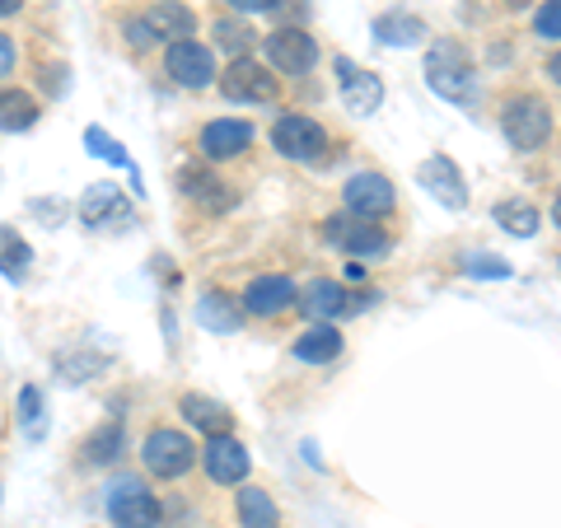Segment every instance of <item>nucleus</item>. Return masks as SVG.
Instances as JSON below:
<instances>
[{"mask_svg":"<svg viewBox=\"0 0 561 528\" xmlns=\"http://www.w3.org/2000/svg\"><path fill=\"white\" fill-rule=\"evenodd\" d=\"M426 80H431V90L440 99H449V103H472V99H478L472 57H468V47L454 43V38L431 43V51H426Z\"/></svg>","mask_w":561,"mask_h":528,"instance_id":"1","label":"nucleus"},{"mask_svg":"<svg viewBox=\"0 0 561 528\" xmlns=\"http://www.w3.org/2000/svg\"><path fill=\"white\" fill-rule=\"evenodd\" d=\"M501 131L505 140H511L515 150H538L542 140L552 136V108L542 103L538 94H515V99H505V108H501Z\"/></svg>","mask_w":561,"mask_h":528,"instance_id":"2","label":"nucleus"},{"mask_svg":"<svg viewBox=\"0 0 561 528\" xmlns=\"http://www.w3.org/2000/svg\"><path fill=\"white\" fill-rule=\"evenodd\" d=\"M108 519L117 528H160L164 509L146 491V482H140V478H117L108 486Z\"/></svg>","mask_w":561,"mask_h":528,"instance_id":"3","label":"nucleus"},{"mask_svg":"<svg viewBox=\"0 0 561 528\" xmlns=\"http://www.w3.org/2000/svg\"><path fill=\"white\" fill-rule=\"evenodd\" d=\"M140 463H146V472H154V478L173 482V478H183V472L197 463V449H192V439L183 431L160 426V431L146 435V445H140Z\"/></svg>","mask_w":561,"mask_h":528,"instance_id":"4","label":"nucleus"},{"mask_svg":"<svg viewBox=\"0 0 561 528\" xmlns=\"http://www.w3.org/2000/svg\"><path fill=\"white\" fill-rule=\"evenodd\" d=\"M272 146L286 154V160L309 164V160H319V154L328 150V131L305 113H280L276 127H272Z\"/></svg>","mask_w":561,"mask_h":528,"instance_id":"5","label":"nucleus"},{"mask_svg":"<svg viewBox=\"0 0 561 528\" xmlns=\"http://www.w3.org/2000/svg\"><path fill=\"white\" fill-rule=\"evenodd\" d=\"M220 94L230 103H272L280 94V80L272 76L267 66H257L249 57L230 61V70L220 76Z\"/></svg>","mask_w":561,"mask_h":528,"instance_id":"6","label":"nucleus"},{"mask_svg":"<svg viewBox=\"0 0 561 528\" xmlns=\"http://www.w3.org/2000/svg\"><path fill=\"white\" fill-rule=\"evenodd\" d=\"M323 239L332 243V249H342V253H351V257H379L383 249H389V234L379 230V225H370V220H356V216H332L328 225H323Z\"/></svg>","mask_w":561,"mask_h":528,"instance_id":"7","label":"nucleus"},{"mask_svg":"<svg viewBox=\"0 0 561 528\" xmlns=\"http://www.w3.org/2000/svg\"><path fill=\"white\" fill-rule=\"evenodd\" d=\"M164 70L183 84V90H206V84L216 80V57H210L206 43L179 38V43H169V51H164Z\"/></svg>","mask_w":561,"mask_h":528,"instance_id":"8","label":"nucleus"},{"mask_svg":"<svg viewBox=\"0 0 561 528\" xmlns=\"http://www.w3.org/2000/svg\"><path fill=\"white\" fill-rule=\"evenodd\" d=\"M262 47H267V61L280 76H309L313 61H319V43L305 28H276Z\"/></svg>","mask_w":561,"mask_h":528,"instance_id":"9","label":"nucleus"},{"mask_svg":"<svg viewBox=\"0 0 561 528\" xmlns=\"http://www.w3.org/2000/svg\"><path fill=\"white\" fill-rule=\"evenodd\" d=\"M342 197H346V216H356V220H379L398 206V192L383 173H356Z\"/></svg>","mask_w":561,"mask_h":528,"instance_id":"10","label":"nucleus"},{"mask_svg":"<svg viewBox=\"0 0 561 528\" xmlns=\"http://www.w3.org/2000/svg\"><path fill=\"white\" fill-rule=\"evenodd\" d=\"M202 463H206V478L220 482V486H234L249 478V449H243V439L234 435H206V449H202Z\"/></svg>","mask_w":561,"mask_h":528,"instance_id":"11","label":"nucleus"},{"mask_svg":"<svg viewBox=\"0 0 561 528\" xmlns=\"http://www.w3.org/2000/svg\"><path fill=\"white\" fill-rule=\"evenodd\" d=\"M416 183L426 187L440 206H449V210L468 206V183H463V173H459V164H454L449 154H431V160L416 169Z\"/></svg>","mask_w":561,"mask_h":528,"instance_id":"12","label":"nucleus"},{"mask_svg":"<svg viewBox=\"0 0 561 528\" xmlns=\"http://www.w3.org/2000/svg\"><path fill=\"white\" fill-rule=\"evenodd\" d=\"M197 146H202L206 160H239V154L253 146V122H243V117H216V122H206V127H202Z\"/></svg>","mask_w":561,"mask_h":528,"instance_id":"13","label":"nucleus"},{"mask_svg":"<svg viewBox=\"0 0 561 528\" xmlns=\"http://www.w3.org/2000/svg\"><path fill=\"white\" fill-rule=\"evenodd\" d=\"M295 280L290 276H257L249 290H243V313H253V319H276V313L295 309Z\"/></svg>","mask_w":561,"mask_h":528,"instance_id":"14","label":"nucleus"},{"mask_svg":"<svg viewBox=\"0 0 561 528\" xmlns=\"http://www.w3.org/2000/svg\"><path fill=\"white\" fill-rule=\"evenodd\" d=\"M337 70L346 76V90H342V103L351 117H375L379 103H383V80L375 70H351V61H337Z\"/></svg>","mask_w":561,"mask_h":528,"instance_id":"15","label":"nucleus"},{"mask_svg":"<svg viewBox=\"0 0 561 528\" xmlns=\"http://www.w3.org/2000/svg\"><path fill=\"white\" fill-rule=\"evenodd\" d=\"M80 216L90 230H108V225H122L131 216V206L122 202V192L113 183H94L90 192H84V202H80Z\"/></svg>","mask_w":561,"mask_h":528,"instance_id":"16","label":"nucleus"},{"mask_svg":"<svg viewBox=\"0 0 561 528\" xmlns=\"http://www.w3.org/2000/svg\"><path fill=\"white\" fill-rule=\"evenodd\" d=\"M295 305L305 309L309 323H328V319H337V313H346V290L337 280H313L305 295H295Z\"/></svg>","mask_w":561,"mask_h":528,"instance_id":"17","label":"nucleus"},{"mask_svg":"<svg viewBox=\"0 0 561 528\" xmlns=\"http://www.w3.org/2000/svg\"><path fill=\"white\" fill-rule=\"evenodd\" d=\"M179 412H183V416H187L197 431H206V435H230V426H234L230 408H220L216 398H202V393H183Z\"/></svg>","mask_w":561,"mask_h":528,"instance_id":"18","label":"nucleus"},{"mask_svg":"<svg viewBox=\"0 0 561 528\" xmlns=\"http://www.w3.org/2000/svg\"><path fill=\"white\" fill-rule=\"evenodd\" d=\"M197 319H202V328H210V332H239V328H243V305H239L234 295H225V290H206Z\"/></svg>","mask_w":561,"mask_h":528,"instance_id":"19","label":"nucleus"},{"mask_svg":"<svg viewBox=\"0 0 561 528\" xmlns=\"http://www.w3.org/2000/svg\"><path fill=\"white\" fill-rule=\"evenodd\" d=\"M295 356H300L305 365H328L342 356V332L328 328V323H313L300 342H295Z\"/></svg>","mask_w":561,"mask_h":528,"instance_id":"20","label":"nucleus"},{"mask_svg":"<svg viewBox=\"0 0 561 528\" xmlns=\"http://www.w3.org/2000/svg\"><path fill=\"white\" fill-rule=\"evenodd\" d=\"M146 24H150V33L160 43H179V38H192V28H197V14L183 10V5H154Z\"/></svg>","mask_w":561,"mask_h":528,"instance_id":"21","label":"nucleus"},{"mask_svg":"<svg viewBox=\"0 0 561 528\" xmlns=\"http://www.w3.org/2000/svg\"><path fill=\"white\" fill-rule=\"evenodd\" d=\"M239 524L243 528H280V509L262 486H243L239 491Z\"/></svg>","mask_w":561,"mask_h":528,"instance_id":"22","label":"nucleus"},{"mask_svg":"<svg viewBox=\"0 0 561 528\" xmlns=\"http://www.w3.org/2000/svg\"><path fill=\"white\" fill-rule=\"evenodd\" d=\"M38 122V103L24 90H0V131H28Z\"/></svg>","mask_w":561,"mask_h":528,"instance_id":"23","label":"nucleus"},{"mask_svg":"<svg viewBox=\"0 0 561 528\" xmlns=\"http://www.w3.org/2000/svg\"><path fill=\"white\" fill-rule=\"evenodd\" d=\"M375 38L389 47H412L426 43V24L412 20V14H383V20H375Z\"/></svg>","mask_w":561,"mask_h":528,"instance_id":"24","label":"nucleus"},{"mask_svg":"<svg viewBox=\"0 0 561 528\" xmlns=\"http://www.w3.org/2000/svg\"><path fill=\"white\" fill-rule=\"evenodd\" d=\"M179 192L187 202H220V192H230L216 173H206V164H187L179 169Z\"/></svg>","mask_w":561,"mask_h":528,"instance_id":"25","label":"nucleus"},{"mask_svg":"<svg viewBox=\"0 0 561 528\" xmlns=\"http://www.w3.org/2000/svg\"><path fill=\"white\" fill-rule=\"evenodd\" d=\"M496 225H505L515 239H534L542 220H538V210L529 202H501L496 206Z\"/></svg>","mask_w":561,"mask_h":528,"instance_id":"26","label":"nucleus"},{"mask_svg":"<svg viewBox=\"0 0 561 528\" xmlns=\"http://www.w3.org/2000/svg\"><path fill=\"white\" fill-rule=\"evenodd\" d=\"M28 262H33L28 243L14 234V230H0V272H5L10 280H20V276L28 272Z\"/></svg>","mask_w":561,"mask_h":528,"instance_id":"27","label":"nucleus"},{"mask_svg":"<svg viewBox=\"0 0 561 528\" xmlns=\"http://www.w3.org/2000/svg\"><path fill=\"white\" fill-rule=\"evenodd\" d=\"M122 445H127V435H122L117 421H108L103 431L90 435V445H84V459H90V463H113L117 454H122Z\"/></svg>","mask_w":561,"mask_h":528,"instance_id":"28","label":"nucleus"},{"mask_svg":"<svg viewBox=\"0 0 561 528\" xmlns=\"http://www.w3.org/2000/svg\"><path fill=\"white\" fill-rule=\"evenodd\" d=\"M216 43L225 51H234V61H239V57H249V47L257 43V33L249 24H239V20H220L216 24Z\"/></svg>","mask_w":561,"mask_h":528,"instance_id":"29","label":"nucleus"},{"mask_svg":"<svg viewBox=\"0 0 561 528\" xmlns=\"http://www.w3.org/2000/svg\"><path fill=\"white\" fill-rule=\"evenodd\" d=\"M463 272L478 276V280H505V276H511V262H505V257H491V253H468V257H463Z\"/></svg>","mask_w":561,"mask_h":528,"instance_id":"30","label":"nucleus"},{"mask_svg":"<svg viewBox=\"0 0 561 528\" xmlns=\"http://www.w3.org/2000/svg\"><path fill=\"white\" fill-rule=\"evenodd\" d=\"M84 146H90L99 160H108V164H127V150H122L103 127H90V131H84Z\"/></svg>","mask_w":561,"mask_h":528,"instance_id":"31","label":"nucleus"},{"mask_svg":"<svg viewBox=\"0 0 561 528\" xmlns=\"http://www.w3.org/2000/svg\"><path fill=\"white\" fill-rule=\"evenodd\" d=\"M534 28H538L548 43H557V38H561V5H557V0H542V10H538Z\"/></svg>","mask_w":561,"mask_h":528,"instance_id":"32","label":"nucleus"},{"mask_svg":"<svg viewBox=\"0 0 561 528\" xmlns=\"http://www.w3.org/2000/svg\"><path fill=\"white\" fill-rule=\"evenodd\" d=\"M20 421H24V426H28L33 435H38V421H43V393L33 389V383L20 393Z\"/></svg>","mask_w":561,"mask_h":528,"instance_id":"33","label":"nucleus"},{"mask_svg":"<svg viewBox=\"0 0 561 528\" xmlns=\"http://www.w3.org/2000/svg\"><path fill=\"white\" fill-rule=\"evenodd\" d=\"M122 38H127L131 47H154V43H160V38L150 33L146 20H127V24H122Z\"/></svg>","mask_w":561,"mask_h":528,"instance_id":"34","label":"nucleus"},{"mask_svg":"<svg viewBox=\"0 0 561 528\" xmlns=\"http://www.w3.org/2000/svg\"><path fill=\"white\" fill-rule=\"evenodd\" d=\"M234 14H262V10H272V0H225Z\"/></svg>","mask_w":561,"mask_h":528,"instance_id":"35","label":"nucleus"},{"mask_svg":"<svg viewBox=\"0 0 561 528\" xmlns=\"http://www.w3.org/2000/svg\"><path fill=\"white\" fill-rule=\"evenodd\" d=\"M10 70H14V43L5 38V33H0V80H5Z\"/></svg>","mask_w":561,"mask_h":528,"instance_id":"36","label":"nucleus"},{"mask_svg":"<svg viewBox=\"0 0 561 528\" xmlns=\"http://www.w3.org/2000/svg\"><path fill=\"white\" fill-rule=\"evenodd\" d=\"M24 0H0V20H10V14H20Z\"/></svg>","mask_w":561,"mask_h":528,"instance_id":"37","label":"nucleus"}]
</instances>
